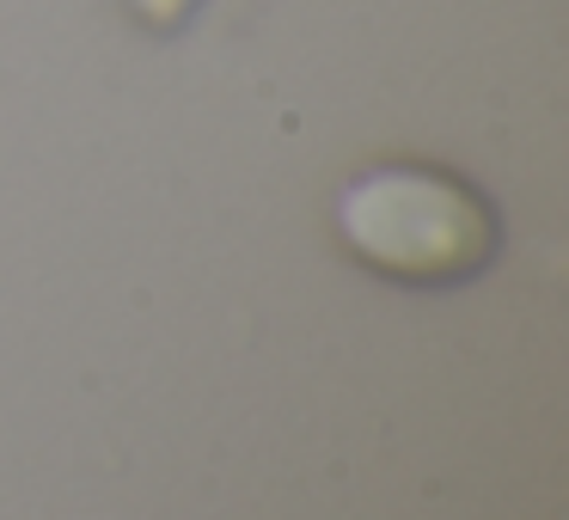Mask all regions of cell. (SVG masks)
Returning <instances> with one entry per match:
<instances>
[{
	"mask_svg": "<svg viewBox=\"0 0 569 520\" xmlns=\"http://www.w3.org/2000/svg\"><path fill=\"white\" fill-rule=\"evenodd\" d=\"M337 233L361 263L398 282H459L496 246V221L466 184L417 166L361 172L337 197Z\"/></svg>",
	"mask_w": 569,
	"mask_h": 520,
	"instance_id": "1",
	"label": "cell"
},
{
	"mask_svg": "<svg viewBox=\"0 0 569 520\" xmlns=\"http://www.w3.org/2000/svg\"><path fill=\"white\" fill-rule=\"evenodd\" d=\"M136 7H141L148 19H178V13L190 7V0H136Z\"/></svg>",
	"mask_w": 569,
	"mask_h": 520,
	"instance_id": "2",
	"label": "cell"
}]
</instances>
